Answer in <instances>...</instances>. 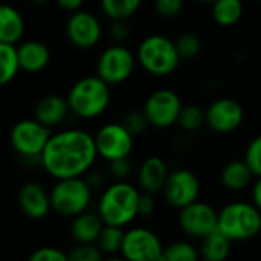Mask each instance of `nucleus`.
Wrapping results in <instances>:
<instances>
[{
	"mask_svg": "<svg viewBox=\"0 0 261 261\" xmlns=\"http://www.w3.org/2000/svg\"><path fill=\"white\" fill-rule=\"evenodd\" d=\"M50 136V128L32 118L18 121L11 130L9 141L15 153L21 158L40 159Z\"/></svg>",
	"mask_w": 261,
	"mask_h": 261,
	"instance_id": "6e6552de",
	"label": "nucleus"
},
{
	"mask_svg": "<svg viewBox=\"0 0 261 261\" xmlns=\"http://www.w3.org/2000/svg\"><path fill=\"white\" fill-rule=\"evenodd\" d=\"M112 26L109 29V34L115 43H122L128 37V26L127 20H110Z\"/></svg>",
	"mask_w": 261,
	"mask_h": 261,
	"instance_id": "e433bc0d",
	"label": "nucleus"
},
{
	"mask_svg": "<svg viewBox=\"0 0 261 261\" xmlns=\"http://www.w3.org/2000/svg\"><path fill=\"white\" fill-rule=\"evenodd\" d=\"M52 211L61 217H70L89 210L93 199V188L84 176L58 179L50 190Z\"/></svg>",
	"mask_w": 261,
	"mask_h": 261,
	"instance_id": "423d86ee",
	"label": "nucleus"
},
{
	"mask_svg": "<svg viewBox=\"0 0 261 261\" xmlns=\"http://www.w3.org/2000/svg\"><path fill=\"white\" fill-rule=\"evenodd\" d=\"M260 2H261V0H260Z\"/></svg>",
	"mask_w": 261,
	"mask_h": 261,
	"instance_id": "c03bdc74",
	"label": "nucleus"
},
{
	"mask_svg": "<svg viewBox=\"0 0 261 261\" xmlns=\"http://www.w3.org/2000/svg\"><path fill=\"white\" fill-rule=\"evenodd\" d=\"M168 165L159 156H150L142 161L138 170V187L145 193H162V188L168 179Z\"/></svg>",
	"mask_w": 261,
	"mask_h": 261,
	"instance_id": "f3484780",
	"label": "nucleus"
},
{
	"mask_svg": "<svg viewBox=\"0 0 261 261\" xmlns=\"http://www.w3.org/2000/svg\"><path fill=\"white\" fill-rule=\"evenodd\" d=\"M165 246L151 229L132 228L125 231L121 255L130 261H164Z\"/></svg>",
	"mask_w": 261,
	"mask_h": 261,
	"instance_id": "9b49d317",
	"label": "nucleus"
},
{
	"mask_svg": "<svg viewBox=\"0 0 261 261\" xmlns=\"http://www.w3.org/2000/svg\"><path fill=\"white\" fill-rule=\"evenodd\" d=\"M66 37L78 49L95 47L102 37L101 21L95 14L78 9L67 18Z\"/></svg>",
	"mask_w": 261,
	"mask_h": 261,
	"instance_id": "4468645a",
	"label": "nucleus"
},
{
	"mask_svg": "<svg viewBox=\"0 0 261 261\" xmlns=\"http://www.w3.org/2000/svg\"><path fill=\"white\" fill-rule=\"evenodd\" d=\"M18 58L21 70L28 73H38L47 67L50 61L49 47L38 40H26L18 43Z\"/></svg>",
	"mask_w": 261,
	"mask_h": 261,
	"instance_id": "6ab92c4d",
	"label": "nucleus"
},
{
	"mask_svg": "<svg viewBox=\"0 0 261 261\" xmlns=\"http://www.w3.org/2000/svg\"><path fill=\"white\" fill-rule=\"evenodd\" d=\"M86 177V180L89 182V185L93 188V190H96V188H101L102 187V184H104V176L101 174V173H92V170L84 176Z\"/></svg>",
	"mask_w": 261,
	"mask_h": 261,
	"instance_id": "ea45409f",
	"label": "nucleus"
},
{
	"mask_svg": "<svg viewBox=\"0 0 261 261\" xmlns=\"http://www.w3.org/2000/svg\"><path fill=\"white\" fill-rule=\"evenodd\" d=\"M245 12L242 0H216L211 5V15L220 26H234L240 21Z\"/></svg>",
	"mask_w": 261,
	"mask_h": 261,
	"instance_id": "b1692460",
	"label": "nucleus"
},
{
	"mask_svg": "<svg viewBox=\"0 0 261 261\" xmlns=\"http://www.w3.org/2000/svg\"><path fill=\"white\" fill-rule=\"evenodd\" d=\"M106 223L98 213L84 211L72 219L70 237L75 243H96Z\"/></svg>",
	"mask_w": 261,
	"mask_h": 261,
	"instance_id": "aec40b11",
	"label": "nucleus"
},
{
	"mask_svg": "<svg viewBox=\"0 0 261 261\" xmlns=\"http://www.w3.org/2000/svg\"><path fill=\"white\" fill-rule=\"evenodd\" d=\"M255 174L252 173L251 167L246 164V161H231L228 162L222 173H220V180L222 185L232 193H239L246 190L251 184Z\"/></svg>",
	"mask_w": 261,
	"mask_h": 261,
	"instance_id": "412c9836",
	"label": "nucleus"
},
{
	"mask_svg": "<svg viewBox=\"0 0 261 261\" xmlns=\"http://www.w3.org/2000/svg\"><path fill=\"white\" fill-rule=\"evenodd\" d=\"M245 161L251 167L255 177H261V135L249 142L245 151Z\"/></svg>",
	"mask_w": 261,
	"mask_h": 261,
	"instance_id": "473e14b6",
	"label": "nucleus"
},
{
	"mask_svg": "<svg viewBox=\"0 0 261 261\" xmlns=\"http://www.w3.org/2000/svg\"><path fill=\"white\" fill-rule=\"evenodd\" d=\"M199 2H200V3H208V5H213L216 0H199Z\"/></svg>",
	"mask_w": 261,
	"mask_h": 261,
	"instance_id": "37998d69",
	"label": "nucleus"
},
{
	"mask_svg": "<svg viewBox=\"0 0 261 261\" xmlns=\"http://www.w3.org/2000/svg\"><path fill=\"white\" fill-rule=\"evenodd\" d=\"M17 205L21 214L32 220H41L52 211L50 194L38 182H26L21 185Z\"/></svg>",
	"mask_w": 261,
	"mask_h": 261,
	"instance_id": "dca6fc26",
	"label": "nucleus"
},
{
	"mask_svg": "<svg viewBox=\"0 0 261 261\" xmlns=\"http://www.w3.org/2000/svg\"><path fill=\"white\" fill-rule=\"evenodd\" d=\"M132 171H133V164L130 161V156L109 162V174L115 180H127V177L132 174Z\"/></svg>",
	"mask_w": 261,
	"mask_h": 261,
	"instance_id": "72a5a7b5",
	"label": "nucleus"
},
{
	"mask_svg": "<svg viewBox=\"0 0 261 261\" xmlns=\"http://www.w3.org/2000/svg\"><path fill=\"white\" fill-rule=\"evenodd\" d=\"M231 240L219 229L202 239L200 257L206 261H225L231 254Z\"/></svg>",
	"mask_w": 261,
	"mask_h": 261,
	"instance_id": "5701e85b",
	"label": "nucleus"
},
{
	"mask_svg": "<svg viewBox=\"0 0 261 261\" xmlns=\"http://www.w3.org/2000/svg\"><path fill=\"white\" fill-rule=\"evenodd\" d=\"M55 3L58 5V8L69 11V12H75L78 9H81V6L84 5V0H55Z\"/></svg>",
	"mask_w": 261,
	"mask_h": 261,
	"instance_id": "58836bf2",
	"label": "nucleus"
},
{
	"mask_svg": "<svg viewBox=\"0 0 261 261\" xmlns=\"http://www.w3.org/2000/svg\"><path fill=\"white\" fill-rule=\"evenodd\" d=\"M31 261H69V254L63 252L58 248H52V246H44V248H38L35 249L31 257Z\"/></svg>",
	"mask_w": 261,
	"mask_h": 261,
	"instance_id": "f704fd0d",
	"label": "nucleus"
},
{
	"mask_svg": "<svg viewBox=\"0 0 261 261\" xmlns=\"http://www.w3.org/2000/svg\"><path fill=\"white\" fill-rule=\"evenodd\" d=\"M104 257L106 255L96 243H76L69 252V258L72 261H101Z\"/></svg>",
	"mask_w": 261,
	"mask_h": 261,
	"instance_id": "7c9ffc66",
	"label": "nucleus"
},
{
	"mask_svg": "<svg viewBox=\"0 0 261 261\" xmlns=\"http://www.w3.org/2000/svg\"><path fill=\"white\" fill-rule=\"evenodd\" d=\"M136 58L138 64L153 76L171 75L182 60L176 41L161 34L145 37L138 46Z\"/></svg>",
	"mask_w": 261,
	"mask_h": 261,
	"instance_id": "20e7f679",
	"label": "nucleus"
},
{
	"mask_svg": "<svg viewBox=\"0 0 261 261\" xmlns=\"http://www.w3.org/2000/svg\"><path fill=\"white\" fill-rule=\"evenodd\" d=\"M245 119L242 104L232 98H219L206 109V125L219 135L236 132Z\"/></svg>",
	"mask_w": 261,
	"mask_h": 261,
	"instance_id": "2eb2a0df",
	"label": "nucleus"
},
{
	"mask_svg": "<svg viewBox=\"0 0 261 261\" xmlns=\"http://www.w3.org/2000/svg\"><path fill=\"white\" fill-rule=\"evenodd\" d=\"M102 14L110 20H128L133 17L142 0H99Z\"/></svg>",
	"mask_w": 261,
	"mask_h": 261,
	"instance_id": "a878e982",
	"label": "nucleus"
},
{
	"mask_svg": "<svg viewBox=\"0 0 261 261\" xmlns=\"http://www.w3.org/2000/svg\"><path fill=\"white\" fill-rule=\"evenodd\" d=\"M121 122L125 125V128L135 138L142 135L150 125V122H148V119H147V116H145V113L142 110H132V112L125 113V116L122 118Z\"/></svg>",
	"mask_w": 261,
	"mask_h": 261,
	"instance_id": "2f4dec72",
	"label": "nucleus"
},
{
	"mask_svg": "<svg viewBox=\"0 0 261 261\" xmlns=\"http://www.w3.org/2000/svg\"><path fill=\"white\" fill-rule=\"evenodd\" d=\"M69 112H70V107H69L67 98L50 93L37 101L34 107V118L50 128L64 122Z\"/></svg>",
	"mask_w": 261,
	"mask_h": 261,
	"instance_id": "a211bd4d",
	"label": "nucleus"
},
{
	"mask_svg": "<svg viewBox=\"0 0 261 261\" xmlns=\"http://www.w3.org/2000/svg\"><path fill=\"white\" fill-rule=\"evenodd\" d=\"M124 236L125 231L121 226H112V225H106L104 229L101 231V236L96 242V245L99 246V249L102 251V254L107 257L121 254L122 249V243H124Z\"/></svg>",
	"mask_w": 261,
	"mask_h": 261,
	"instance_id": "bb28decb",
	"label": "nucleus"
},
{
	"mask_svg": "<svg viewBox=\"0 0 261 261\" xmlns=\"http://www.w3.org/2000/svg\"><path fill=\"white\" fill-rule=\"evenodd\" d=\"M251 197H252V203L261 211V177H257V180L252 184Z\"/></svg>",
	"mask_w": 261,
	"mask_h": 261,
	"instance_id": "a19ab883",
	"label": "nucleus"
},
{
	"mask_svg": "<svg viewBox=\"0 0 261 261\" xmlns=\"http://www.w3.org/2000/svg\"><path fill=\"white\" fill-rule=\"evenodd\" d=\"M95 144L99 158L110 162L121 158H128L135 147V136L122 122L104 124L95 133Z\"/></svg>",
	"mask_w": 261,
	"mask_h": 261,
	"instance_id": "9d476101",
	"label": "nucleus"
},
{
	"mask_svg": "<svg viewBox=\"0 0 261 261\" xmlns=\"http://www.w3.org/2000/svg\"><path fill=\"white\" fill-rule=\"evenodd\" d=\"M177 125L187 133L200 130L203 125H206V110L194 104L184 106L177 119Z\"/></svg>",
	"mask_w": 261,
	"mask_h": 261,
	"instance_id": "cd10ccee",
	"label": "nucleus"
},
{
	"mask_svg": "<svg viewBox=\"0 0 261 261\" xmlns=\"http://www.w3.org/2000/svg\"><path fill=\"white\" fill-rule=\"evenodd\" d=\"M95 136L80 128H66L50 136L40 164L55 180L86 176L98 158Z\"/></svg>",
	"mask_w": 261,
	"mask_h": 261,
	"instance_id": "f257e3e1",
	"label": "nucleus"
},
{
	"mask_svg": "<svg viewBox=\"0 0 261 261\" xmlns=\"http://www.w3.org/2000/svg\"><path fill=\"white\" fill-rule=\"evenodd\" d=\"M184 104L180 96L171 89H158L151 92L142 107L148 122L156 128H168L177 124Z\"/></svg>",
	"mask_w": 261,
	"mask_h": 261,
	"instance_id": "1a4fd4ad",
	"label": "nucleus"
},
{
	"mask_svg": "<svg viewBox=\"0 0 261 261\" xmlns=\"http://www.w3.org/2000/svg\"><path fill=\"white\" fill-rule=\"evenodd\" d=\"M24 35L23 15L11 5H3L0 9V43L18 44Z\"/></svg>",
	"mask_w": 261,
	"mask_h": 261,
	"instance_id": "4be33fe9",
	"label": "nucleus"
},
{
	"mask_svg": "<svg viewBox=\"0 0 261 261\" xmlns=\"http://www.w3.org/2000/svg\"><path fill=\"white\" fill-rule=\"evenodd\" d=\"M0 64H2L0 83L5 86L17 76L18 70H21L17 44L0 43Z\"/></svg>",
	"mask_w": 261,
	"mask_h": 261,
	"instance_id": "393cba45",
	"label": "nucleus"
},
{
	"mask_svg": "<svg viewBox=\"0 0 261 261\" xmlns=\"http://www.w3.org/2000/svg\"><path fill=\"white\" fill-rule=\"evenodd\" d=\"M31 3H34V5H37V6H41V5H46L49 0H29Z\"/></svg>",
	"mask_w": 261,
	"mask_h": 261,
	"instance_id": "79ce46f5",
	"label": "nucleus"
},
{
	"mask_svg": "<svg viewBox=\"0 0 261 261\" xmlns=\"http://www.w3.org/2000/svg\"><path fill=\"white\" fill-rule=\"evenodd\" d=\"M180 229L194 239H205L211 232L217 231L219 211L206 202L196 200L188 206L179 210L177 217Z\"/></svg>",
	"mask_w": 261,
	"mask_h": 261,
	"instance_id": "f8f14e48",
	"label": "nucleus"
},
{
	"mask_svg": "<svg viewBox=\"0 0 261 261\" xmlns=\"http://www.w3.org/2000/svg\"><path fill=\"white\" fill-rule=\"evenodd\" d=\"M70 112L81 119H95L101 116L112 99L110 84L98 75L78 80L67 93Z\"/></svg>",
	"mask_w": 261,
	"mask_h": 261,
	"instance_id": "7ed1b4c3",
	"label": "nucleus"
},
{
	"mask_svg": "<svg viewBox=\"0 0 261 261\" xmlns=\"http://www.w3.org/2000/svg\"><path fill=\"white\" fill-rule=\"evenodd\" d=\"M176 46L182 60H193L202 50V41L199 35L191 34V32L179 35V38L176 40Z\"/></svg>",
	"mask_w": 261,
	"mask_h": 261,
	"instance_id": "c756f323",
	"label": "nucleus"
},
{
	"mask_svg": "<svg viewBox=\"0 0 261 261\" xmlns=\"http://www.w3.org/2000/svg\"><path fill=\"white\" fill-rule=\"evenodd\" d=\"M156 210V199L153 193H141L139 197V217H150Z\"/></svg>",
	"mask_w": 261,
	"mask_h": 261,
	"instance_id": "4c0bfd02",
	"label": "nucleus"
},
{
	"mask_svg": "<svg viewBox=\"0 0 261 261\" xmlns=\"http://www.w3.org/2000/svg\"><path fill=\"white\" fill-rule=\"evenodd\" d=\"M200 194V182L199 177L187 168L174 170L168 174V179L162 188L164 200L176 208L182 210L190 203L196 202Z\"/></svg>",
	"mask_w": 261,
	"mask_h": 261,
	"instance_id": "ddd939ff",
	"label": "nucleus"
},
{
	"mask_svg": "<svg viewBox=\"0 0 261 261\" xmlns=\"http://www.w3.org/2000/svg\"><path fill=\"white\" fill-rule=\"evenodd\" d=\"M185 0H154V9L159 15L165 17V18H171L176 17L182 8H184Z\"/></svg>",
	"mask_w": 261,
	"mask_h": 261,
	"instance_id": "c9c22d12",
	"label": "nucleus"
},
{
	"mask_svg": "<svg viewBox=\"0 0 261 261\" xmlns=\"http://www.w3.org/2000/svg\"><path fill=\"white\" fill-rule=\"evenodd\" d=\"M139 187L127 180H115L109 185L98 200V214L106 225L127 226L139 217Z\"/></svg>",
	"mask_w": 261,
	"mask_h": 261,
	"instance_id": "f03ea898",
	"label": "nucleus"
},
{
	"mask_svg": "<svg viewBox=\"0 0 261 261\" xmlns=\"http://www.w3.org/2000/svg\"><path fill=\"white\" fill-rule=\"evenodd\" d=\"M231 242H248L261 232V211L252 202H231L219 211V226Z\"/></svg>",
	"mask_w": 261,
	"mask_h": 261,
	"instance_id": "39448f33",
	"label": "nucleus"
},
{
	"mask_svg": "<svg viewBox=\"0 0 261 261\" xmlns=\"http://www.w3.org/2000/svg\"><path fill=\"white\" fill-rule=\"evenodd\" d=\"M200 257L199 249L190 242H174L165 246L164 261H194Z\"/></svg>",
	"mask_w": 261,
	"mask_h": 261,
	"instance_id": "c85d7f7f",
	"label": "nucleus"
},
{
	"mask_svg": "<svg viewBox=\"0 0 261 261\" xmlns=\"http://www.w3.org/2000/svg\"><path fill=\"white\" fill-rule=\"evenodd\" d=\"M138 64L136 54H133L122 43H113L106 47L96 61V75L110 86L125 83Z\"/></svg>",
	"mask_w": 261,
	"mask_h": 261,
	"instance_id": "0eeeda50",
	"label": "nucleus"
}]
</instances>
